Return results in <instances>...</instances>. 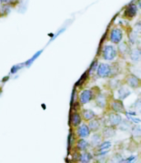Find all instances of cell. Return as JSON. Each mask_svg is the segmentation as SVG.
<instances>
[{
  "label": "cell",
  "instance_id": "cell-31",
  "mask_svg": "<svg viewBox=\"0 0 141 163\" xmlns=\"http://www.w3.org/2000/svg\"><path fill=\"white\" fill-rule=\"evenodd\" d=\"M22 66V64H18V65L17 66H14L13 68H12V71L11 72H13V73H15V72H17V71H18L19 69H20V67Z\"/></svg>",
  "mask_w": 141,
  "mask_h": 163
},
{
  "label": "cell",
  "instance_id": "cell-16",
  "mask_svg": "<svg viewBox=\"0 0 141 163\" xmlns=\"http://www.w3.org/2000/svg\"><path fill=\"white\" fill-rule=\"evenodd\" d=\"M102 140H103V137H102L101 134H94L91 137L92 147H98V146L102 143Z\"/></svg>",
  "mask_w": 141,
  "mask_h": 163
},
{
  "label": "cell",
  "instance_id": "cell-5",
  "mask_svg": "<svg viewBox=\"0 0 141 163\" xmlns=\"http://www.w3.org/2000/svg\"><path fill=\"white\" fill-rule=\"evenodd\" d=\"M93 98V92L91 90H84L80 93L79 101L82 105H85L88 103Z\"/></svg>",
  "mask_w": 141,
  "mask_h": 163
},
{
  "label": "cell",
  "instance_id": "cell-8",
  "mask_svg": "<svg viewBox=\"0 0 141 163\" xmlns=\"http://www.w3.org/2000/svg\"><path fill=\"white\" fill-rule=\"evenodd\" d=\"M126 84L132 88H137L139 86V79L134 75H130L126 78Z\"/></svg>",
  "mask_w": 141,
  "mask_h": 163
},
{
  "label": "cell",
  "instance_id": "cell-20",
  "mask_svg": "<svg viewBox=\"0 0 141 163\" xmlns=\"http://www.w3.org/2000/svg\"><path fill=\"white\" fill-rule=\"evenodd\" d=\"M124 161H125V159L123 158L121 154L119 153L115 154L111 159V162L112 163H124Z\"/></svg>",
  "mask_w": 141,
  "mask_h": 163
},
{
  "label": "cell",
  "instance_id": "cell-28",
  "mask_svg": "<svg viewBox=\"0 0 141 163\" xmlns=\"http://www.w3.org/2000/svg\"><path fill=\"white\" fill-rule=\"evenodd\" d=\"M41 51H39V52H37V54H35L34 56L32 57V59H30V60H28V62H27V66H30V65H31V64H32V63H33V61H34L35 59H37V57H38V56H39V54H41Z\"/></svg>",
  "mask_w": 141,
  "mask_h": 163
},
{
  "label": "cell",
  "instance_id": "cell-23",
  "mask_svg": "<svg viewBox=\"0 0 141 163\" xmlns=\"http://www.w3.org/2000/svg\"><path fill=\"white\" fill-rule=\"evenodd\" d=\"M138 33L134 32V31L132 32H130V36H129V39H130V41L131 44H135L137 41V39H138V36H137Z\"/></svg>",
  "mask_w": 141,
  "mask_h": 163
},
{
  "label": "cell",
  "instance_id": "cell-19",
  "mask_svg": "<svg viewBox=\"0 0 141 163\" xmlns=\"http://www.w3.org/2000/svg\"><path fill=\"white\" fill-rule=\"evenodd\" d=\"M130 57L132 61H139V59H140V50H139V49L136 48V49L132 50L131 52L130 53Z\"/></svg>",
  "mask_w": 141,
  "mask_h": 163
},
{
  "label": "cell",
  "instance_id": "cell-4",
  "mask_svg": "<svg viewBox=\"0 0 141 163\" xmlns=\"http://www.w3.org/2000/svg\"><path fill=\"white\" fill-rule=\"evenodd\" d=\"M122 120V117L117 113H111L108 115V121L112 127L119 126Z\"/></svg>",
  "mask_w": 141,
  "mask_h": 163
},
{
  "label": "cell",
  "instance_id": "cell-12",
  "mask_svg": "<svg viewBox=\"0 0 141 163\" xmlns=\"http://www.w3.org/2000/svg\"><path fill=\"white\" fill-rule=\"evenodd\" d=\"M107 96L105 94H99L96 97V104L100 108H104L106 106V105H107Z\"/></svg>",
  "mask_w": 141,
  "mask_h": 163
},
{
  "label": "cell",
  "instance_id": "cell-9",
  "mask_svg": "<svg viewBox=\"0 0 141 163\" xmlns=\"http://www.w3.org/2000/svg\"><path fill=\"white\" fill-rule=\"evenodd\" d=\"M93 160V155L88 152H83L79 154L78 161L80 163H90Z\"/></svg>",
  "mask_w": 141,
  "mask_h": 163
},
{
  "label": "cell",
  "instance_id": "cell-27",
  "mask_svg": "<svg viewBox=\"0 0 141 163\" xmlns=\"http://www.w3.org/2000/svg\"><path fill=\"white\" fill-rule=\"evenodd\" d=\"M119 48H120V51L121 53H125L128 51V46L125 43H122L121 45H119Z\"/></svg>",
  "mask_w": 141,
  "mask_h": 163
},
{
  "label": "cell",
  "instance_id": "cell-7",
  "mask_svg": "<svg viewBox=\"0 0 141 163\" xmlns=\"http://www.w3.org/2000/svg\"><path fill=\"white\" fill-rule=\"evenodd\" d=\"M76 133H77V135L80 138H83V139L90 135V130L88 129V126L87 125H84V124L78 127Z\"/></svg>",
  "mask_w": 141,
  "mask_h": 163
},
{
  "label": "cell",
  "instance_id": "cell-3",
  "mask_svg": "<svg viewBox=\"0 0 141 163\" xmlns=\"http://www.w3.org/2000/svg\"><path fill=\"white\" fill-rule=\"evenodd\" d=\"M123 38L122 31L119 28H113L110 33V40L112 43L119 44Z\"/></svg>",
  "mask_w": 141,
  "mask_h": 163
},
{
  "label": "cell",
  "instance_id": "cell-6",
  "mask_svg": "<svg viewBox=\"0 0 141 163\" xmlns=\"http://www.w3.org/2000/svg\"><path fill=\"white\" fill-rule=\"evenodd\" d=\"M111 108L114 112H116V113H125V112L124 104H123L122 101H120V100L113 101L111 104Z\"/></svg>",
  "mask_w": 141,
  "mask_h": 163
},
{
  "label": "cell",
  "instance_id": "cell-14",
  "mask_svg": "<svg viewBox=\"0 0 141 163\" xmlns=\"http://www.w3.org/2000/svg\"><path fill=\"white\" fill-rule=\"evenodd\" d=\"M82 116L85 120L87 121H90V120H93L94 117L96 116V114L94 111H93L90 109H86L82 111Z\"/></svg>",
  "mask_w": 141,
  "mask_h": 163
},
{
  "label": "cell",
  "instance_id": "cell-15",
  "mask_svg": "<svg viewBox=\"0 0 141 163\" xmlns=\"http://www.w3.org/2000/svg\"><path fill=\"white\" fill-rule=\"evenodd\" d=\"M130 95V91L125 87V86H121L120 89L118 90V96H119V100L120 101H122V100L125 99V98L129 96Z\"/></svg>",
  "mask_w": 141,
  "mask_h": 163
},
{
  "label": "cell",
  "instance_id": "cell-17",
  "mask_svg": "<svg viewBox=\"0 0 141 163\" xmlns=\"http://www.w3.org/2000/svg\"><path fill=\"white\" fill-rule=\"evenodd\" d=\"M137 11H138V8H137L136 5L135 4H130L129 7H127V9L125 10V15L126 17H133L136 15Z\"/></svg>",
  "mask_w": 141,
  "mask_h": 163
},
{
  "label": "cell",
  "instance_id": "cell-24",
  "mask_svg": "<svg viewBox=\"0 0 141 163\" xmlns=\"http://www.w3.org/2000/svg\"><path fill=\"white\" fill-rule=\"evenodd\" d=\"M130 127V125L127 120H122V122L120 125V129H121V130H128V129Z\"/></svg>",
  "mask_w": 141,
  "mask_h": 163
},
{
  "label": "cell",
  "instance_id": "cell-18",
  "mask_svg": "<svg viewBox=\"0 0 141 163\" xmlns=\"http://www.w3.org/2000/svg\"><path fill=\"white\" fill-rule=\"evenodd\" d=\"M71 124L73 127H78V125L81 124V121H82V119H81V116L77 112H74V113L71 116Z\"/></svg>",
  "mask_w": 141,
  "mask_h": 163
},
{
  "label": "cell",
  "instance_id": "cell-22",
  "mask_svg": "<svg viewBox=\"0 0 141 163\" xmlns=\"http://www.w3.org/2000/svg\"><path fill=\"white\" fill-rule=\"evenodd\" d=\"M132 134L134 137L136 138H139L141 134V131H140V127L139 126H134L132 128Z\"/></svg>",
  "mask_w": 141,
  "mask_h": 163
},
{
  "label": "cell",
  "instance_id": "cell-26",
  "mask_svg": "<svg viewBox=\"0 0 141 163\" xmlns=\"http://www.w3.org/2000/svg\"><path fill=\"white\" fill-rule=\"evenodd\" d=\"M119 85H120V82L118 80L114 79L110 82V86L112 89H116L119 86Z\"/></svg>",
  "mask_w": 141,
  "mask_h": 163
},
{
  "label": "cell",
  "instance_id": "cell-30",
  "mask_svg": "<svg viewBox=\"0 0 141 163\" xmlns=\"http://www.w3.org/2000/svg\"><path fill=\"white\" fill-rule=\"evenodd\" d=\"M126 116H127V117L129 118L130 120H131L133 122L135 123V124H139V123L140 122V120H139V118H133V117H131V116H127V115H126Z\"/></svg>",
  "mask_w": 141,
  "mask_h": 163
},
{
  "label": "cell",
  "instance_id": "cell-2",
  "mask_svg": "<svg viewBox=\"0 0 141 163\" xmlns=\"http://www.w3.org/2000/svg\"><path fill=\"white\" fill-rule=\"evenodd\" d=\"M98 75L100 77H107L112 74V68L110 64L106 63H102L97 68Z\"/></svg>",
  "mask_w": 141,
  "mask_h": 163
},
{
  "label": "cell",
  "instance_id": "cell-10",
  "mask_svg": "<svg viewBox=\"0 0 141 163\" xmlns=\"http://www.w3.org/2000/svg\"><path fill=\"white\" fill-rule=\"evenodd\" d=\"M115 134H116V129H114V127L107 126L103 129L102 137L105 138H110L113 137Z\"/></svg>",
  "mask_w": 141,
  "mask_h": 163
},
{
  "label": "cell",
  "instance_id": "cell-13",
  "mask_svg": "<svg viewBox=\"0 0 141 163\" xmlns=\"http://www.w3.org/2000/svg\"><path fill=\"white\" fill-rule=\"evenodd\" d=\"M88 129L90 131L92 132H97L98 130L100 129V127H101V122L99 121L98 120H92L89 121L88 123Z\"/></svg>",
  "mask_w": 141,
  "mask_h": 163
},
{
  "label": "cell",
  "instance_id": "cell-29",
  "mask_svg": "<svg viewBox=\"0 0 141 163\" xmlns=\"http://www.w3.org/2000/svg\"><path fill=\"white\" fill-rule=\"evenodd\" d=\"M98 68V61H94L93 63L92 64L91 68L89 69V73H92V72H94Z\"/></svg>",
  "mask_w": 141,
  "mask_h": 163
},
{
  "label": "cell",
  "instance_id": "cell-25",
  "mask_svg": "<svg viewBox=\"0 0 141 163\" xmlns=\"http://www.w3.org/2000/svg\"><path fill=\"white\" fill-rule=\"evenodd\" d=\"M137 161V156L132 155V156H129L128 158L125 159L124 163H135Z\"/></svg>",
  "mask_w": 141,
  "mask_h": 163
},
{
  "label": "cell",
  "instance_id": "cell-21",
  "mask_svg": "<svg viewBox=\"0 0 141 163\" xmlns=\"http://www.w3.org/2000/svg\"><path fill=\"white\" fill-rule=\"evenodd\" d=\"M111 147H112V143L110 141H105V142L101 143L98 147V150L101 151V150H109Z\"/></svg>",
  "mask_w": 141,
  "mask_h": 163
},
{
  "label": "cell",
  "instance_id": "cell-1",
  "mask_svg": "<svg viewBox=\"0 0 141 163\" xmlns=\"http://www.w3.org/2000/svg\"><path fill=\"white\" fill-rule=\"evenodd\" d=\"M117 55V51H116V49L114 47L113 45H105L103 49V57L104 58V59L106 60H108V61H111V60H113L115 58Z\"/></svg>",
  "mask_w": 141,
  "mask_h": 163
},
{
  "label": "cell",
  "instance_id": "cell-11",
  "mask_svg": "<svg viewBox=\"0 0 141 163\" xmlns=\"http://www.w3.org/2000/svg\"><path fill=\"white\" fill-rule=\"evenodd\" d=\"M89 146H90L89 143H88L83 138H80L79 140L77 142V144H76L77 149L80 152H86Z\"/></svg>",
  "mask_w": 141,
  "mask_h": 163
}]
</instances>
